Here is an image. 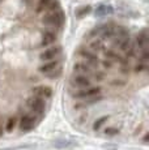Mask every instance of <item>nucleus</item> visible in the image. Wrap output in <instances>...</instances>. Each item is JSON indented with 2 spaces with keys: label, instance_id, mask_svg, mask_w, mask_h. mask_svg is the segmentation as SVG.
Instances as JSON below:
<instances>
[{
  "label": "nucleus",
  "instance_id": "nucleus-1",
  "mask_svg": "<svg viewBox=\"0 0 149 150\" xmlns=\"http://www.w3.org/2000/svg\"><path fill=\"white\" fill-rule=\"evenodd\" d=\"M43 22L48 26H54V28H59L63 25L64 22V14L63 12L56 8V9H53V11H48L46 13V16L43 17Z\"/></svg>",
  "mask_w": 149,
  "mask_h": 150
},
{
  "label": "nucleus",
  "instance_id": "nucleus-2",
  "mask_svg": "<svg viewBox=\"0 0 149 150\" xmlns=\"http://www.w3.org/2000/svg\"><path fill=\"white\" fill-rule=\"evenodd\" d=\"M148 31L143 30L137 34L136 37V45L139 47V51L141 54V60L143 62H147L148 60Z\"/></svg>",
  "mask_w": 149,
  "mask_h": 150
},
{
  "label": "nucleus",
  "instance_id": "nucleus-3",
  "mask_svg": "<svg viewBox=\"0 0 149 150\" xmlns=\"http://www.w3.org/2000/svg\"><path fill=\"white\" fill-rule=\"evenodd\" d=\"M73 72L76 74H82V76H94L97 80L102 79V73L99 72H93L90 65H88L87 63H77V64L73 65Z\"/></svg>",
  "mask_w": 149,
  "mask_h": 150
},
{
  "label": "nucleus",
  "instance_id": "nucleus-4",
  "mask_svg": "<svg viewBox=\"0 0 149 150\" xmlns=\"http://www.w3.org/2000/svg\"><path fill=\"white\" fill-rule=\"evenodd\" d=\"M115 28L114 25H104V26H98L97 29H94L92 31L93 35H97L102 39H109V38H113L114 33H115Z\"/></svg>",
  "mask_w": 149,
  "mask_h": 150
},
{
  "label": "nucleus",
  "instance_id": "nucleus-5",
  "mask_svg": "<svg viewBox=\"0 0 149 150\" xmlns=\"http://www.w3.org/2000/svg\"><path fill=\"white\" fill-rule=\"evenodd\" d=\"M101 94V88L99 86H87V88H82V90L74 93L76 98H82V99H89L92 97H96Z\"/></svg>",
  "mask_w": 149,
  "mask_h": 150
},
{
  "label": "nucleus",
  "instance_id": "nucleus-6",
  "mask_svg": "<svg viewBox=\"0 0 149 150\" xmlns=\"http://www.w3.org/2000/svg\"><path fill=\"white\" fill-rule=\"evenodd\" d=\"M79 54H80V56H81V59L84 60V63H87V64L90 65V67H97V65L99 64L98 56H97L93 51L82 48V50H80Z\"/></svg>",
  "mask_w": 149,
  "mask_h": 150
},
{
  "label": "nucleus",
  "instance_id": "nucleus-7",
  "mask_svg": "<svg viewBox=\"0 0 149 150\" xmlns=\"http://www.w3.org/2000/svg\"><path fill=\"white\" fill-rule=\"evenodd\" d=\"M28 106L33 110L34 112H38V114H41V112H43L45 110V100L42 99V98L39 97H30L29 99H28Z\"/></svg>",
  "mask_w": 149,
  "mask_h": 150
},
{
  "label": "nucleus",
  "instance_id": "nucleus-8",
  "mask_svg": "<svg viewBox=\"0 0 149 150\" xmlns=\"http://www.w3.org/2000/svg\"><path fill=\"white\" fill-rule=\"evenodd\" d=\"M56 8H59L56 0H39L38 5H37V12L41 13V12H45V11L48 12V11L56 9Z\"/></svg>",
  "mask_w": 149,
  "mask_h": 150
},
{
  "label": "nucleus",
  "instance_id": "nucleus-9",
  "mask_svg": "<svg viewBox=\"0 0 149 150\" xmlns=\"http://www.w3.org/2000/svg\"><path fill=\"white\" fill-rule=\"evenodd\" d=\"M71 83L73 86H77V88L82 89L87 88V86H90V80L88 76H82V74H74V76L71 77Z\"/></svg>",
  "mask_w": 149,
  "mask_h": 150
},
{
  "label": "nucleus",
  "instance_id": "nucleus-10",
  "mask_svg": "<svg viewBox=\"0 0 149 150\" xmlns=\"http://www.w3.org/2000/svg\"><path fill=\"white\" fill-rule=\"evenodd\" d=\"M59 54H60V47H51V48L45 50L39 57H41V60H43V62H50V60L56 59V57L59 56Z\"/></svg>",
  "mask_w": 149,
  "mask_h": 150
},
{
  "label": "nucleus",
  "instance_id": "nucleus-11",
  "mask_svg": "<svg viewBox=\"0 0 149 150\" xmlns=\"http://www.w3.org/2000/svg\"><path fill=\"white\" fill-rule=\"evenodd\" d=\"M58 69V62H54V60H50V62L45 63L43 65L39 67V72L45 74H48V76H55V71Z\"/></svg>",
  "mask_w": 149,
  "mask_h": 150
},
{
  "label": "nucleus",
  "instance_id": "nucleus-12",
  "mask_svg": "<svg viewBox=\"0 0 149 150\" xmlns=\"http://www.w3.org/2000/svg\"><path fill=\"white\" fill-rule=\"evenodd\" d=\"M34 125H35V117L31 116V115H25L21 119V123H20V129L26 132V131L33 129Z\"/></svg>",
  "mask_w": 149,
  "mask_h": 150
},
{
  "label": "nucleus",
  "instance_id": "nucleus-13",
  "mask_svg": "<svg viewBox=\"0 0 149 150\" xmlns=\"http://www.w3.org/2000/svg\"><path fill=\"white\" fill-rule=\"evenodd\" d=\"M51 89L48 86H37V88L33 89V96L39 97L42 99H46V98H50L51 97Z\"/></svg>",
  "mask_w": 149,
  "mask_h": 150
},
{
  "label": "nucleus",
  "instance_id": "nucleus-14",
  "mask_svg": "<svg viewBox=\"0 0 149 150\" xmlns=\"http://www.w3.org/2000/svg\"><path fill=\"white\" fill-rule=\"evenodd\" d=\"M114 12V9H113V7L111 5H105V4H102V5H99V7H97V9H96V16H98V17H105V16H107V14H111Z\"/></svg>",
  "mask_w": 149,
  "mask_h": 150
},
{
  "label": "nucleus",
  "instance_id": "nucleus-15",
  "mask_svg": "<svg viewBox=\"0 0 149 150\" xmlns=\"http://www.w3.org/2000/svg\"><path fill=\"white\" fill-rule=\"evenodd\" d=\"M56 39V35L55 33H53V31H46V33L42 35V42L41 45L42 46H50L51 43H54Z\"/></svg>",
  "mask_w": 149,
  "mask_h": 150
},
{
  "label": "nucleus",
  "instance_id": "nucleus-16",
  "mask_svg": "<svg viewBox=\"0 0 149 150\" xmlns=\"http://www.w3.org/2000/svg\"><path fill=\"white\" fill-rule=\"evenodd\" d=\"M102 48H104V43H102L101 39H96V41H93L89 46V50L93 51V52H98Z\"/></svg>",
  "mask_w": 149,
  "mask_h": 150
},
{
  "label": "nucleus",
  "instance_id": "nucleus-17",
  "mask_svg": "<svg viewBox=\"0 0 149 150\" xmlns=\"http://www.w3.org/2000/svg\"><path fill=\"white\" fill-rule=\"evenodd\" d=\"M106 120H107V116H102V117H99L98 120H96V123L93 124V129H94V131H98Z\"/></svg>",
  "mask_w": 149,
  "mask_h": 150
},
{
  "label": "nucleus",
  "instance_id": "nucleus-18",
  "mask_svg": "<svg viewBox=\"0 0 149 150\" xmlns=\"http://www.w3.org/2000/svg\"><path fill=\"white\" fill-rule=\"evenodd\" d=\"M15 125H16V119L15 117H11V119L7 122V127H5V128H7L8 132H11V131H13Z\"/></svg>",
  "mask_w": 149,
  "mask_h": 150
},
{
  "label": "nucleus",
  "instance_id": "nucleus-19",
  "mask_svg": "<svg viewBox=\"0 0 149 150\" xmlns=\"http://www.w3.org/2000/svg\"><path fill=\"white\" fill-rule=\"evenodd\" d=\"M90 12V7H84V8H81V9H79L77 11V16H84V14H88Z\"/></svg>",
  "mask_w": 149,
  "mask_h": 150
},
{
  "label": "nucleus",
  "instance_id": "nucleus-20",
  "mask_svg": "<svg viewBox=\"0 0 149 150\" xmlns=\"http://www.w3.org/2000/svg\"><path fill=\"white\" fill-rule=\"evenodd\" d=\"M105 132H106V134H109V136H114V134H116L119 131L116 128H107Z\"/></svg>",
  "mask_w": 149,
  "mask_h": 150
},
{
  "label": "nucleus",
  "instance_id": "nucleus-21",
  "mask_svg": "<svg viewBox=\"0 0 149 150\" xmlns=\"http://www.w3.org/2000/svg\"><path fill=\"white\" fill-rule=\"evenodd\" d=\"M145 68H147V65L145 64H140V65H137L135 69H136V72H141V71H144Z\"/></svg>",
  "mask_w": 149,
  "mask_h": 150
},
{
  "label": "nucleus",
  "instance_id": "nucleus-22",
  "mask_svg": "<svg viewBox=\"0 0 149 150\" xmlns=\"http://www.w3.org/2000/svg\"><path fill=\"white\" fill-rule=\"evenodd\" d=\"M147 141H148V134H147V136L144 137V142H145V144H147Z\"/></svg>",
  "mask_w": 149,
  "mask_h": 150
},
{
  "label": "nucleus",
  "instance_id": "nucleus-23",
  "mask_svg": "<svg viewBox=\"0 0 149 150\" xmlns=\"http://www.w3.org/2000/svg\"><path fill=\"white\" fill-rule=\"evenodd\" d=\"M1 134H3V127L0 125V136H1Z\"/></svg>",
  "mask_w": 149,
  "mask_h": 150
}]
</instances>
